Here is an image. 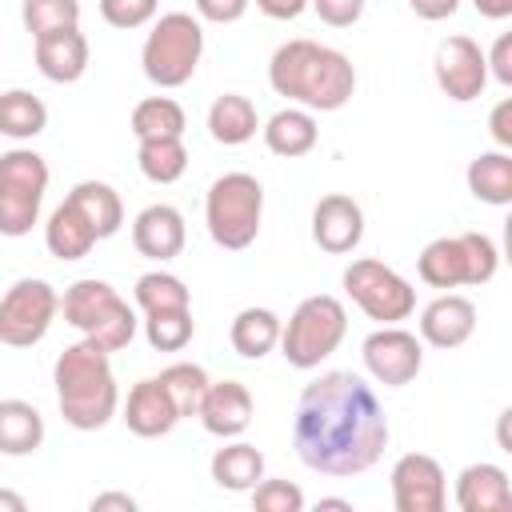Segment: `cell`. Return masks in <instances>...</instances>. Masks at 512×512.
Masks as SVG:
<instances>
[{
    "label": "cell",
    "instance_id": "cell-37",
    "mask_svg": "<svg viewBox=\"0 0 512 512\" xmlns=\"http://www.w3.org/2000/svg\"><path fill=\"white\" fill-rule=\"evenodd\" d=\"M248 496H252L256 512H304V504H308L292 480H260Z\"/></svg>",
    "mask_w": 512,
    "mask_h": 512
},
{
    "label": "cell",
    "instance_id": "cell-34",
    "mask_svg": "<svg viewBox=\"0 0 512 512\" xmlns=\"http://www.w3.org/2000/svg\"><path fill=\"white\" fill-rule=\"evenodd\" d=\"M160 384L168 388V396H172V404L180 408V420H184V416H196L200 412V400H204L212 376L200 364H192V360H176V364H168L160 372Z\"/></svg>",
    "mask_w": 512,
    "mask_h": 512
},
{
    "label": "cell",
    "instance_id": "cell-32",
    "mask_svg": "<svg viewBox=\"0 0 512 512\" xmlns=\"http://www.w3.org/2000/svg\"><path fill=\"white\" fill-rule=\"evenodd\" d=\"M132 300H136V308H140L144 316H148V312L192 308V292H188V284H184L176 272H164V268H152V272L136 276Z\"/></svg>",
    "mask_w": 512,
    "mask_h": 512
},
{
    "label": "cell",
    "instance_id": "cell-2",
    "mask_svg": "<svg viewBox=\"0 0 512 512\" xmlns=\"http://www.w3.org/2000/svg\"><path fill=\"white\" fill-rule=\"evenodd\" d=\"M268 84H272L276 96H284L296 108L340 112L356 92V68L340 48L296 36V40H284L272 52Z\"/></svg>",
    "mask_w": 512,
    "mask_h": 512
},
{
    "label": "cell",
    "instance_id": "cell-29",
    "mask_svg": "<svg viewBox=\"0 0 512 512\" xmlns=\"http://www.w3.org/2000/svg\"><path fill=\"white\" fill-rule=\"evenodd\" d=\"M44 244L56 260H84L100 240H96L92 224L80 216V208L64 200L60 208H52V216L44 224Z\"/></svg>",
    "mask_w": 512,
    "mask_h": 512
},
{
    "label": "cell",
    "instance_id": "cell-44",
    "mask_svg": "<svg viewBox=\"0 0 512 512\" xmlns=\"http://www.w3.org/2000/svg\"><path fill=\"white\" fill-rule=\"evenodd\" d=\"M256 8H260L268 20H296V16L308 8V0H256Z\"/></svg>",
    "mask_w": 512,
    "mask_h": 512
},
{
    "label": "cell",
    "instance_id": "cell-35",
    "mask_svg": "<svg viewBox=\"0 0 512 512\" xmlns=\"http://www.w3.org/2000/svg\"><path fill=\"white\" fill-rule=\"evenodd\" d=\"M196 336L192 308H172V312H148L144 316V340L156 352H180Z\"/></svg>",
    "mask_w": 512,
    "mask_h": 512
},
{
    "label": "cell",
    "instance_id": "cell-21",
    "mask_svg": "<svg viewBox=\"0 0 512 512\" xmlns=\"http://www.w3.org/2000/svg\"><path fill=\"white\" fill-rule=\"evenodd\" d=\"M456 508L460 512H508L512 508V480L500 464H468L456 476Z\"/></svg>",
    "mask_w": 512,
    "mask_h": 512
},
{
    "label": "cell",
    "instance_id": "cell-41",
    "mask_svg": "<svg viewBox=\"0 0 512 512\" xmlns=\"http://www.w3.org/2000/svg\"><path fill=\"white\" fill-rule=\"evenodd\" d=\"M484 64H488V76H496V84L512 88V36L500 32L492 52H484Z\"/></svg>",
    "mask_w": 512,
    "mask_h": 512
},
{
    "label": "cell",
    "instance_id": "cell-39",
    "mask_svg": "<svg viewBox=\"0 0 512 512\" xmlns=\"http://www.w3.org/2000/svg\"><path fill=\"white\" fill-rule=\"evenodd\" d=\"M308 8L328 24V28H352L364 16V0H308Z\"/></svg>",
    "mask_w": 512,
    "mask_h": 512
},
{
    "label": "cell",
    "instance_id": "cell-9",
    "mask_svg": "<svg viewBox=\"0 0 512 512\" xmlns=\"http://www.w3.org/2000/svg\"><path fill=\"white\" fill-rule=\"evenodd\" d=\"M48 160L32 148H8L0 156V236L20 240L36 228L48 192Z\"/></svg>",
    "mask_w": 512,
    "mask_h": 512
},
{
    "label": "cell",
    "instance_id": "cell-40",
    "mask_svg": "<svg viewBox=\"0 0 512 512\" xmlns=\"http://www.w3.org/2000/svg\"><path fill=\"white\" fill-rule=\"evenodd\" d=\"M252 0H196V20L208 24H236Z\"/></svg>",
    "mask_w": 512,
    "mask_h": 512
},
{
    "label": "cell",
    "instance_id": "cell-43",
    "mask_svg": "<svg viewBox=\"0 0 512 512\" xmlns=\"http://www.w3.org/2000/svg\"><path fill=\"white\" fill-rule=\"evenodd\" d=\"M408 8H412L420 20L436 24V20H448V16H456L460 0H408Z\"/></svg>",
    "mask_w": 512,
    "mask_h": 512
},
{
    "label": "cell",
    "instance_id": "cell-16",
    "mask_svg": "<svg viewBox=\"0 0 512 512\" xmlns=\"http://www.w3.org/2000/svg\"><path fill=\"white\" fill-rule=\"evenodd\" d=\"M476 332V304L460 292H440L436 300H428L420 308V344L452 352L460 344H468Z\"/></svg>",
    "mask_w": 512,
    "mask_h": 512
},
{
    "label": "cell",
    "instance_id": "cell-23",
    "mask_svg": "<svg viewBox=\"0 0 512 512\" xmlns=\"http://www.w3.org/2000/svg\"><path fill=\"white\" fill-rule=\"evenodd\" d=\"M212 480L228 492H252L260 480H264V452L248 440H228L224 448L212 452V464H208Z\"/></svg>",
    "mask_w": 512,
    "mask_h": 512
},
{
    "label": "cell",
    "instance_id": "cell-6",
    "mask_svg": "<svg viewBox=\"0 0 512 512\" xmlns=\"http://www.w3.org/2000/svg\"><path fill=\"white\" fill-rule=\"evenodd\" d=\"M344 336H348L344 304L328 292H316V296H304L292 308V316L280 324V344L276 348L292 368L308 372V368H320L344 344Z\"/></svg>",
    "mask_w": 512,
    "mask_h": 512
},
{
    "label": "cell",
    "instance_id": "cell-19",
    "mask_svg": "<svg viewBox=\"0 0 512 512\" xmlns=\"http://www.w3.org/2000/svg\"><path fill=\"white\" fill-rule=\"evenodd\" d=\"M124 424L132 436L140 440H156V436H168L176 424H180V408L172 404L168 388L160 384V376H144L128 388V400H124Z\"/></svg>",
    "mask_w": 512,
    "mask_h": 512
},
{
    "label": "cell",
    "instance_id": "cell-5",
    "mask_svg": "<svg viewBox=\"0 0 512 512\" xmlns=\"http://www.w3.org/2000/svg\"><path fill=\"white\" fill-rule=\"evenodd\" d=\"M264 220V184L252 172H224L208 184L204 196V224L216 248L244 252L256 244Z\"/></svg>",
    "mask_w": 512,
    "mask_h": 512
},
{
    "label": "cell",
    "instance_id": "cell-38",
    "mask_svg": "<svg viewBox=\"0 0 512 512\" xmlns=\"http://www.w3.org/2000/svg\"><path fill=\"white\" fill-rule=\"evenodd\" d=\"M156 8H160V0H100V20L108 28L132 32V28L152 24L156 20Z\"/></svg>",
    "mask_w": 512,
    "mask_h": 512
},
{
    "label": "cell",
    "instance_id": "cell-14",
    "mask_svg": "<svg viewBox=\"0 0 512 512\" xmlns=\"http://www.w3.org/2000/svg\"><path fill=\"white\" fill-rule=\"evenodd\" d=\"M392 504L396 512H444L448 504V476L436 456L428 452H404L392 472Z\"/></svg>",
    "mask_w": 512,
    "mask_h": 512
},
{
    "label": "cell",
    "instance_id": "cell-30",
    "mask_svg": "<svg viewBox=\"0 0 512 512\" xmlns=\"http://www.w3.org/2000/svg\"><path fill=\"white\" fill-rule=\"evenodd\" d=\"M48 128V104L28 88L0 92V136L8 140H36Z\"/></svg>",
    "mask_w": 512,
    "mask_h": 512
},
{
    "label": "cell",
    "instance_id": "cell-22",
    "mask_svg": "<svg viewBox=\"0 0 512 512\" xmlns=\"http://www.w3.org/2000/svg\"><path fill=\"white\" fill-rule=\"evenodd\" d=\"M260 132H264V144H268V152H272V156H284V160L308 156V152L316 148V140H320V128H316V112H308V108H296V104H288V108L272 112V116L260 124Z\"/></svg>",
    "mask_w": 512,
    "mask_h": 512
},
{
    "label": "cell",
    "instance_id": "cell-33",
    "mask_svg": "<svg viewBox=\"0 0 512 512\" xmlns=\"http://www.w3.org/2000/svg\"><path fill=\"white\" fill-rule=\"evenodd\" d=\"M132 136L136 140H156V136H184L188 116L172 96H148L132 108Z\"/></svg>",
    "mask_w": 512,
    "mask_h": 512
},
{
    "label": "cell",
    "instance_id": "cell-17",
    "mask_svg": "<svg viewBox=\"0 0 512 512\" xmlns=\"http://www.w3.org/2000/svg\"><path fill=\"white\" fill-rule=\"evenodd\" d=\"M252 412H256V400H252L248 384H240V380H212L196 416H200V424H204L208 436L236 440L252 424Z\"/></svg>",
    "mask_w": 512,
    "mask_h": 512
},
{
    "label": "cell",
    "instance_id": "cell-20",
    "mask_svg": "<svg viewBox=\"0 0 512 512\" xmlns=\"http://www.w3.org/2000/svg\"><path fill=\"white\" fill-rule=\"evenodd\" d=\"M32 52H36V68L44 80L52 84H76L84 72H88V36L80 28H56V32H44L32 40Z\"/></svg>",
    "mask_w": 512,
    "mask_h": 512
},
{
    "label": "cell",
    "instance_id": "cell-15",
    "mask_svg": "<svg viewBox=\"0 0 512 512\" xmlns=\"http://www.w3.org/2000/svg\"><path fill=\"white\" fill-rule=\"evenodd\" d=\"M312 240L320 252L348 256L364 240V208L348 192H328L312 208Z\"/></svg>",
    "mask_w": 512,
    "mask_h": 512
},
{
    "label": "cell",
    "instance_id": "cell-10",
    "mask_svg": "<svg viewBox=\"0 0 512 512\" xmlns=\"http://www.w3.org/2000/svg\"><path fill=\"white\" fill-rule=\"evenodd\" d=\"M344 292L348 300L376 324H400L416 312V288L396 272L388 268L384 260L376 256H360L344 268Z\"/></svg>",
    "mask_w": 512,
    "mask_h": 512
},
{
    "label": "cell",
    "instance_id": "cell-42",
    "mask_svg": "<svg viewBox=\"0 0 512 512\" xmlns=\"http://www.w3.org/2000/svg\"><path fill=\"white\" fill-rule=\"evenodd\" d=\"M488 132H492V140H496V148H504V152H512V100L504 96L492 112H488Z\"/></svg>",
    "mask_w": 512,
    "mask_h": 512
},
{
    "label": "cell",
    "instance_id": "cell-18",
    "mask_svg": "<svg viewBox=\"0 0 512 512\" xmlns=\"http://www.w3.org/2000/svg\"><path fill=\"white\" fill-rule=\"evenodd\" d=\"M188 228H184V212L172 204H148L136 212L132 220V248L156 264H168L184 252Z\"/></svg>",
    "mask_w": 512,
    "mask_h": 512
},
{
    "label": "cell",
    "instance_id": "cell-11",
    "mask_svg": "<svg viewBox=\"0 0 512 512\" xmlns=\"http://www.w3.org/2000/svg\"><path fill=\"white\" fill-rule=\"evenodd\" d=\"M60 312V292L40 280L24 276L0 296V344L8 348H32L48 336L52 320Z\"/></svg>",
    "mask_w": 512,
    "mask_h": 512
},
{
    "label": "cell",
    "instance_id": "cell-47",
    "mask_svg": "<svg viewBox=\"0 0 512 512\" xmlns=\"http://www.w3.org/2000/svg\"><path fill=\"white\" fill-rule=\"evenodd\" d=\"M28 508V500L20 496V492H12V488H0V512H24Z\"/></svg>",
    "mask_w": 512,
    "mask_h": 512
},
{
    "label": "cell",
    "instance_id": "cell-24",
    "mask_svg": "<svg viewBox=\"0 0 512 512\" xmlns=\"http://www.w3.org/2000/svg\"><path fill=\"white\" fill-rule=\"evenodd\" d=\"M260 132V116H256V104L240 92H224L212 100L208 108V136L224 148H240L248 144L252 136Z\"/></svg>",
    "mask_w": 512,
    "mask_h": 512
},
{
    "label": "cell",
    "instance_id": "cell-36",
    "mask_svg": "<svg viewBox=\"0 0 512 512\" xmlns=\"http://www.w3.org/2000/svg\"><path fill=\"white\" fill-rule=\"evenodd\" d=\"M20 20L32 40L56 28H80V0H20Z\"/></svg>",
    "mask_w": 512,
    "mask_h": 512
},
{
    "label": "cell",
    "instance_id": "cell-7",
    "mask_svg": "<svg viewBox=\"0 0 512 512\" xmlns=\"http://www.w3.org/2000/svg\"><path fill=\"white\" fill-rule=\"evenodd\" d=\"M204 56V24L192 12H164L152 20L144 48H140V68L156 88H184Z\"/></svg>",
    "mask_w": 512,
    "mask_h": 512
},
{
    "label": "cell",
    "instance_id": "cell-49",
    "mask_svg": "<svg viewBox=\"0 0 512 512\" xmlns=\"http://www.w3.org/2000/svg\"><path fill=\"white\" fill-rule=\"evenodd\" d=\"M316 508H340V512H352V504H348L344 496H324V500H320Z\"/></svg>",
    "mask_w": 512,
    "mask_h": 512
},
{
    "label": "cell",
    "instance_id": "cell-4",
    "mask_svg": "<svg viewBox=\"0 0 512 512\" xmlns=\"http://www.w3.org/2000/svg\"><path fill=\"white\" fill-rule=\"evenodd\" d=\"M60 312L76 332H84V340H92L104 352L128 348L136 328H140L136 308L108 280H96V276H84V280L68 284L64 296H60Z\"/></svg>",
    "mask_w": 512,
    "mask_h": 512
},
{
    "label": "cell",
    "instance_id": "cell-25",
    "mask_svg": "<svg viewBox=\"0 0 512 512\" xmlns=\"http://www.w3.org/2000/svg\"><path fill=\"white\" fill-rule=\"evenodd\" d=\"M464 180H468V192H472L480 204L508 208V204H512V152L488 148V152L472 156Z\"/></svg>",
    "mask_w": 512,
    "mask_h": 512
},
{
    "label": "cell",
    "instance_id": "cell-26",
    "mask_svg": "<svg viewBox=\"0 0 512 512\" xmlns=\"http://www.w3.org/2000/svg\"><path fill=\"white\" fill-rule=\"evenodd\" d=\"M64 200L80 208V216L92 224L96 240H108V236H116V232L124 228V200H120V192H116L112 184H104V180H80Z\"/></svg>",
    "mask_w": 512,
    "mask_h": 512
},
{
    "label": "cell",
    "instance_id": "cell-13",
    "mask_svg": "<svg viewBox=\"0 0 512 512\" xmlns=\"http://www.w3.org/2000/svg\"><path fill=\"white\" fill-rule=\"evenodd\" d=\"M432 76H436V88L456 100V104H472L476 96H484L488 88V64H484V48L472 40V36H448L436 44V56H432Z\"/></svg>",
    "mask_w": 512,
    "mask_h": 512
},
{
    "label": "cell",
    "instance_id": "cell-31",
    "mask_svg": "<svg viewBox=\"0 0 512 512\" xmlns=\"http://www.w3.org/2000/svg\"><path fill=\"white\" fill-rule=\"evenodd\" d=\"M136 164H140L144 180H152V184H176V180L188 172V148H184V136L140 140V148H136Z\"/></svg>",
    "mask_w": 512,
    "mask_h": 512
},
{
    "label": "cell",
    "instance_id": "cell-8",
    "mask_svg": "<svg viewBox=\"0 0 512 512\" xmlns=\"http://www.w3.org/2000/svg\"><path fill=\"white\" fill-rule=\"evenodd\" d=\"M500 268V248L488 232H460L436 236L416 256V276L428 288H460V284H488Z\"/></svg>",
    "mask_w": 512,
    "mask_h": 512
},
{
    "label": "cell",
    "instance_id": "cell-12",
    "mask_svg": "<svg viewBox=\"0 0 512 512\" xmlns=\"http://www.w3.org/2000/svg\"><path fill=\"white\" fill-rule=\"evenodd\" d=\"M360 356H364V368L376 384L384 388H404L420 376L424 368V344L416 332L400 328V324H380L376 332L364 336L360 344Z\"/></svg>",
    "mask_w": 512,
    "mask_h": 512
},
{
    "label": "cell",
    "instance_id": "cell-48",
    "mask_svg": "<svg viewBox=\"0 0 512 512\" xmlns=\"http://www.w3.org/2000/svg\"><path fill=\"white\" fill-rule=\"evenodd\" d=\"M508 420H512V408H504V412H500V428H496V436H500V448H504V452H512V444H508Z\"/></svg>",
    "mask_w": 512,
    "mask_h": 512
},
{
    "label": "cell",
    "instance_id": "cell-45",
    "mask_svg": "<svg viewBox=\"0 0 512 512\" xmlns=\"http://www.w3.org/2000/svg\"><path fill=\"white\" fill-rule=\"evenodd\" d=\"M92 512H108V508H120V512H136V496H128V492H100V496H92V504H88Z\"/></svg>",
    "mask_w": 512,
    "mask_h": 512
},
{
    "label": "cell",
    "instance_id": "cell-46",
    "mask_svg": "<svg viewBox=\"0 0 512 512\" xmlns=\"http://www.w3.org/2000/svg\"><path fill=\"white\" fill-rule=\"evenodd\" d=\"M472 8L484 20H508L512 16V0H472Z\"/></svg>",
    "mask_w": 512,
    "mask_h": 512
},
{
    "label": "cell",
    "instance_id": "cell-28",
    "mask_svg": "<svg viewBox=\"0 0 512 512\" xmlns=\"http://www.w3.org/2000/svg\"><path fill=\"white\" fill-rule=\"evenodd\" d=\"M280 316L272 308H240L232 316V328H228V340H232V352L244 356V360H264L276 344H280Z\"/></svg>",
    "mask_w": 512,
    "mask_h": 512
},
{
    "label": "cell",
    "instance_id": "cell-1",
    "mask_svg": "<svg viewBox=\"0 0 512 512\" xmlns=\"http://www.w3.org/2000/svg\"><path fill=\"white\" fill-rule=\"evenodd\" d=\"M388 412L372 384L356 372L332 368L304 384L292 412L296 460L320 476H360L376 468L388 448Z\"/></svg>",
    "mask_w": 512,
    "mask_h": 512
},
{
    "label": "cell",
    "instance_id": "cell-3",
    "mask_svg": "<svg viewBox=\"0 0 512 512\" xmlns=\"http://www.w3.org/2000/svg\"><path fill=\"white\" fill-rule=\"evenodd\" d=\"M108 356L112 352L96 348L92 340H80V344H68L52 364L60 416L76 432H96L120 412V388Z\"/></svg>",
    "mask_w": 512,
    "mask_h": 512
},
{
    "label": "cell",
    "instance_id": "cell-27",
    "mask_svg": "<svg viewBox=\"0 0 512 512\" xmlns=\"http://www.w3.org/2000/svg\"><path fill=\"white\" fill-rule=\"evenodd\" d=\"M40 444H44L40 408L20 396L0 400V456H32Z\"/></svg>",
    "mask_w": 512,
    "mask_h": 512
}]
</instances>
